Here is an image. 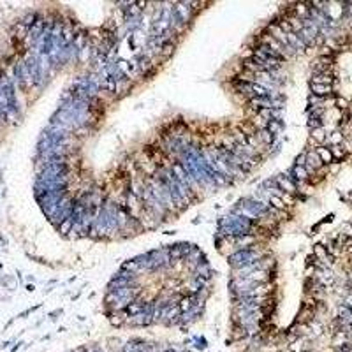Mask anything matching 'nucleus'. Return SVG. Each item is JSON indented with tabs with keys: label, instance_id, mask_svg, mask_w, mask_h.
<instances>
[{
	"label": "nucleus",
	"instance_id": "1",
	"mask_svg": "<svg viewBox=\"0 0 352 352\" xmlns=\"http://www.w3.org/2000/svg\"><path fill=\"white\" fill-rule=\"evenodd\" d=\"M254 222L245 218V217H239L236 213H231V215H225L224 218H220L218 222V231L222 236H229V238H236V236L241 234H250L252 231V225Z\"/></svg>",
	"mask_w": 352,
	"mask_h": 352
},
{
	"label": "nucleus",
	"instance_id": "2",
	"mask_svg": "<svg viewBox=\"0 0 352 352\" xmlns=\"http://www.w3.org/2000/svg\"><path fill=\"white\" fill-rule=\"evenodd\" d=\"M262 259V254H261V250L257 248V247H248V248H243V250H238L234 252L233 255H229V264L233 266V268H241V266H247V264H254L257 261H261Z\"/></svg>",
	"mask_w": 352,
	"mask_h": 352
},
{
	"label": "nucleus",
	"instance_id": "3",
	"mask_svg": "<svg viewBox=\"0 0 352 352\" xmlns=\"http://www.w3.org/2000/svg\"><path fill=\"white\" fill-rule=\"evenodd\" d=\"M275 185L282 190V192H285V194H294V190H296V181H294L291 175L289 173H285V175H278L275 178Z\"/></svg>",
	"mask_w": 352,
	"mask_h": 352
},
{
	"label": "nucleus",
	"instance_id": "4",
	"mask_svg": "<svg viewBox=\"0 0 352 352\" xmlns=\"http://www.w3.org/2000/svg\"><path fill=\"white\" fill-rule=\"evenodd\" d=\"M322 166V160L319 158L317 155V152L313 150L310 153H306V162H305V167H306V171H315V169H319Z\"/></svg>",
	"mask_w": 352,
	"mask_h": 352
},
{
	"label": "nucleus",
	"instance_id": "5",
	"mask_svg": "<svg viewBox=\"0 0 352 352\" xmlns=\"http://www.w3.org/2000/svg\"><path fill=\"white\" fill-rule=\"evenodd\" d=\"M291 178H292L296 183H298V181H306V180H308V171H306V167H305V166H294L292 171H291Z\"/></svg>",
	"mask_w": 352,
	"mask_h": 352
},
{
	"label": "nucleus",
	"instance_id": "6",
	"mask_svg": "<svg viewBox=\"0 0 352 352\" xmlns=\"http://www.w3.org/2000/svg\"><path fill=\"white\" fill-rule=\"evenodd\" d=\"M310 88H312V94L317 95V97H326V95H329L333 92L331 85H315V83H312Z\"/></svg>",
	"mask_w": 352,
	"mask_h": 352
},
{
	"label": "nucleus",
	"instance_id": "7",
	"mask_svg": "<svg viewBox=\"0 0 352 352\" xmlns=\"http://www.w3.org/2000/svg\"><path fill=\"white\" fill-rule=\"evenodd\" d=\"M312 83H315V85H331L333 76L329 72H319V74H313Z\"/></svg>",
	"mask_w": 352,
	"mask_h": 352
},
{
	"label": "nucleus",
	"instance_id": "8",
	"mask_svg": "<svg viewBox=\"0 0 352 352\" xmlns=\"http://www.w3.org/2000/svg\"><path fill=\"white\" fill-rule=\"evenodd\" d=\"M266 130L276 137L282 130H284V123H282V120H271V122H268V129H266Z\"/></svg>",
	"mask_w": 352,
	"mask_h": 352
},
{
	"label": "nucleus",
	"instance_id": "9",
	"mask_svg": "<svg viewBox=\"0 0 352 352\" xmlns=\"http://www.w3.org/2000/svg\"><path fill=\"white\" fill-rule=\"evenodd\" d=\"M317 155H319V158L322 160V164H329L333 160V155H331V150L329 148H326V146H319L317 150Z\"/></svg>",
	"mask_w": 352,
	"mask_h": 352
},
{
	"label": "nucleus",
	"instance_id": "10",
	"mask_svg": "<svg viewBox=\"0 0 352 352\" xmlns=\"http://www.w3.org/2000/svg\"><path fill=\"white\" fill-rule=\"evenodd\" d=\"M313 252H315L313 255H315L317 259H326V257H328V248H326L322 243H317V245L313 247Z\"/></svg>",
	"mask_w": 352,
	"mask_h": 352
},
{
	"label": "nucleus",
	"instance_id": "11",
	"mask_svg": "<svg viewBox=\"0 0 352 352\" xmlns=\"http://www.w3.org/2000/svg\"><path fill=\"white\" fill-rule=\"evenodd\" d=\"M329 150H331V155H333V158H336V160H342L343 157L347 155V152H345V150H343V148H342L340 144H336V146H331Z\"/></svg>",
	"mask_w": 352,
	"mask_h": 352
},
{
	"label": "nucleus",
	"instance_id": "12",
	"mask_svg": "<svg viewBox=\"0 0 352 352\" xmlns=\"http://www.w3.org/2000/svg\"><path fill=\"white\" fill-rule=\"evenodd\" d=\"M310 136H312L313 141H317V143H322V141L326 139V132H324V129L320 127V129H313V130H310Z\"/></svg>",
	"mask_w": 352,
	"mask_h": 352
},
{
	"label": "nucleus",
	"instance_id": "13",
	"mask_svg": "<svg viewBox=\"0 0 352 352\" xmlns=\"http://www.w3.org/2000/svg\"><path fill=\"white\" fill-rule=\"evenodd\" d=\"M254 125H255L257 130H266V129H268V120H264L262 116L255 115L254 116Z\"/></svg>",
	"mask_w": 352,
	"mask_h": 352
},
{
	"label": "nucleus",
	"instance_id": "14",
	"mask_svg": "<svg viewBox=\"0 0 352 352\" xmlns=\"http://www.w3.org/2000/svg\"><path fill=\"white\" fill-rule=\"evenodd\" d=\"M60 225H62V227H60V233H62V234H69V231L72 229V220H71V218H65Z\"/></svg>",
	"mask_w": 352,
	"mask_h": 352
},
{
	"label": "nucleus",
	"instance_id": "15",
	"mask_svg": "<svg viewBox=\"0 0 352 352\" xmlns=\"http://www.w3.org/2000/svg\"><path fill=\"white\" fill-rule=\"evenodd\" d=\"M343 141V136L340 134V132H334V134H331V143H333V146H336V144H340Z\"/></svg>",
	"mask_w": 352,
	"mask_h": 352
},
{
	"label": "nucleus",
	"instance_id": "16",
	"mask_svg": "<svg viewBox=\"0 0 352 352\" xmlns=\"http://www.w3.org/2000/svg\"><path fill=\"white\" fill-rule=\"evenodd\" d=\"M166 352H176V351H173V349H167V351H166Z\"/></svg>",
	"mask_w": 352,
	"mask_h": 352
}]
</instances>
